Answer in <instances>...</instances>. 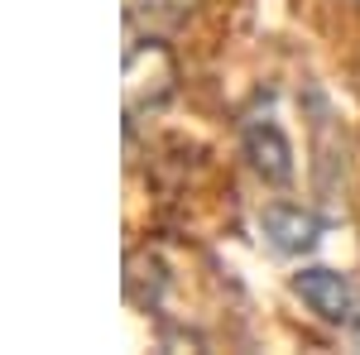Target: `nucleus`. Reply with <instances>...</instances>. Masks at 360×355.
Instances as JSON below:
<instances>
[{
	"label": "nucleus",
	"instance_id": "obj_1",
	"mask_svg": "<svg viewBox=\"0 0 360 355\" xmlns=\"http://www.w3.org/2000/svg\"><path fill=\"white\" fill-rule=\"evenodd\" d=\"M298 298L322 317V322H356V283L336 269H303L293 278Z\"/></svg>",
	"mask_w": 360,
	"mask_h": 355
},
{
	"label": "nucleus",
	"instance_id": "obj_2",
	"mask_svg": "<svg viewBox=\"0 0 360 355\" xmlns=\"http://www.w3.org/2000/svg\"><path fill=\"white\" fill-rule=\"evenodd\" d=\"M245 154L259 168V178L269 183H288L293 178V149L274 120H245Z\"/></svg>",
	"mask_w": 360,
	"mask_h": 355
},
{
	"label": "nucleus",
	"instance_id": "obj_3",
	"mask_svg": "<svg viewBox=\"0 0 360 355\" xmlns=\"http://www.w3.org/2000/svg\"><path fill=\"white\" fill-rule=\"evenodd\" d=\"M264 235H269L278 250L298 254V250L317 245L322 221L312 217V212H303V207H269V212H264Z\"/></svg>",
	"mask_w": 360,
	"mask_h": 355
}]
</instances>
